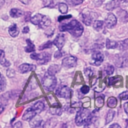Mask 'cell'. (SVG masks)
I'll return each mask as SVG.
<instances>
[{
  "instance_id": "cell-1",
  "label": "cell",
  "mask_w": 128,
  "mask_h": 128,
  "mask_svg": "<svg viewBox=\"0 0 128 128\" xmlns=\"http://www.w3.org/2000/svg\"><path fill=\"white\" fill-rule=\"evenodd\" d=\"M60 32H68L72 36L76 38L82 36L84 32V28L77 20H73L68 24H62L59 26Z\"/></svg>"
},
{
  "instance_id": "cell-2",
  "label": "cell",
  "mask_w": 128,
  "mask_h": 128,
  "mask_svg": "<svg viewBox=\"0 0 128 128\" xmlns=\"http://www.w3.org/2000/svg\"><path fill=\"white\" fill-rule=\"evenodd\" d=\"M94 116L90 110L80 108L76 112L75 118V123L78 126L84 124V126H88L92 122Z\"/></svg>"
},
{
  "instance_id": "cell-3",
  "label": "cell",
  "mask_w": 128,
  "mask_h": 128,
  "mask_svg": "<svg viewBox=\"0 0 128 128\" xmlns=\"http://www.w3.org/2000/svg\"><path fill=\"white\" fill-rule=\"evenodd\" d=\"M30 20L32 24L38 26L41 28H46L51 24L50 20L48 16L40 14H36Z\"/></svg>"
},
{
  "instance_id": "cell-4",
  "label": "cell",
  "mask_w": 128,
  "mask_h": 128,
  "mask_svg": "<svg viewBox=\"0 0 128 128\" xmlns=\"http://www.w3.org/2000/svg\"><path fill=\"white\" fill-rule=\"evenodd\" d=\"M57 83L55 75L46 73L42 80V84L44 90L47 91H52L56 88Z\"/></svg>"
},
{
  "instance_id": "cell-5",
  "label": "cell",
  "mask_w": 128,
  "mask_h": 128,
  "mask_svg": "<svg viewBox=\"0 0 128 128\" xmlns=\"http://www.w3.org/2000/svg\"><path fill=\"white\" fill-rule=\"evenodd\" d=\"M30 57L32 59L36 60L39 64H45L49 62L51 59V55L46 52L39 54L33 52L30 54Z\"/></svg>"
},
{
  "instance_id": "cell-6",
  "label": "cell",
  "mask_w": 128,
  "mask_h": 128,
  "mask_svg": "<svg viewBox=\"0 0 128 128\" xmlns=\"http://www.w3.org/2000/svg\"><path fill=\"white\" fill-rule=\"evenodd\" d=\"M55 94L58 97L68 99L72 96V90L66 86H62L56 90Z\"/></svg>"
},
{
  "instance_id": "cell-7",
  "label": "cell",
  "mask_w": 128,
  "mask_h": 128,
  "mask_svg": "<svg viewBox=\"0 0 128 128\" xmlns=\"http://www.w3.org/2000/svg\"><path fill=\"white\" fill-rule=\"evenodd\" d=\"M96 14L92 12H86L82 14V22L86 26H90L97 18Z\"/></svg>"
},
{
  "instance_id": "cell-8",
  "label": "cell",
  "mask_w": 128,
  "mask_h": 128,
  "mask_svg": "<svg viewBox=\"0 0 128 128\" xmlns=\"http://www.w3.org/2000/svg\"><path fill=\"white\" fill-rule=\"evenodd\" d=\"M77 64V58L76 57L70 56L64 58L62 62L63 67L66 68H72L76 66Z\"/></svg>"
},
{
  "instance_id": "cell-9",
  "label": "cell",
  "mask_w": 128,
  "mask_h": 128,
  "mask_svg": "<svg viewBox=\"0 0 128 128\" xmlns=\"http://www.w3.org/2000/svg\"><path fill=\"white\" fill-rule=\"evenodd\" d=\"M92 64L98 66L102 62L104 59V54L99 51H96L92 55Z\"/></svg>"
},
{
  "instance_id": "cell-10",
  "label": "cell",
  "mask_w": 128,
  "mask_h": 128,
  "mask_svg": "<svg viewBox=\"0 0 128 128\" xmlns=\"http://www.w3.org/2000/svg\"><path fill=\"white\" fill-rule=\"evenodd\" d=\"M124 3H128V0H112L106 4V8L108 10H112Z\"/></svg>"
},
{
  "instance_id": "cell-11",
  "label": "cell",
  "mask_w": 128,
  "mask_h": 128,
  "mask_svg": "<svg viewBox=\"0 0 128 128\" xmlns=\"http://www.w3.org/2000/svg\"><path fill=\"white\" fill-rule=\"evenodd\" d=\"M52 42L58 50H62L65 44L64 34H58L53 40Z\"/></svg>"
},
{
  "instance_id": "cell-12",
  "label": "cell",
  "mask_w": 128,
  "mask_h": 128,
  "mask_svg": "<svg viewBox=\"0 0 128 128\" xmlns=\"http://www.w3.org/2000/svg\"><path fill=\"white\" fill-rule=\"evenodd\" d=\"M114 60L115 64L118 67H124L128 66V54L116 56Z\"/></svg>"
},
{
  "instance_id": "cell-13",
  "label": "cell",
  "mask_w": 128,
  "mask_h": 128,
  "mask_svg": "<svg viewBox=\"0 0 128 128\" xmlns=\"http://www.w3.org/2000/svg\"><path fill=\"white\" fill-rule=\"evenodd\" d=\"M116 22L117 19L116 16L112 13L108 14L105 20L106 26L108 28H112L116 25Z\"/></svg>"
},
{
  "instance_id": "cell-14",
  "label": "cell",
  "mask_w": 128,
  "mask_h": 128,
  "mask_svg": "<svg viewBox=\"0 0 128 128\" xmlns=\"http://www.w3.org/2000/svg\"><path fill=\"white\" fill-rule=\"evenodd\" d=\"M36 69V66L33 64H22L18 66V70L21 74H25L30 71L34 70Z\"/></svg>"
},
{
  "instance_id": "cell-15",
  "label": "cell",
  "mask_w": 128,
  "mask_h": 128,
  "mask_svg": "<svg viewBox=\"0 0 128 128\" xmlns=\"http://www.w3.org/2000/svg\"><path fill=\"white\" fill-rule=\"evenodd\" d=\"M36 114H37L32 108H29L24 112L22 116V119L25 121H30Z\"/></svg>"
},
{
  "instance_id": "cell-16",
  "label": "cell",
  "mask_w": 128,
  "mask_h": 128,
  "mask_svg": "<svg viewBox=\"0 0 128 128\" xmlns=\"http://www.w3.org/2000/svg\"><path fill=\"white\" fill-rule=\"evenodd\" d=\"M42 122V118L37 114L29 121V124L32 128H36L40 126Z\"/></svg>"
},
{
  "instance_id": "cell-17",
  "label": "cell",
  "mask_w": 128,
  "mask_h": 128,
  "mask_svg": "<svg viewBox=\"0 0 128 128\" xmlns=\"http://www.w3.org/2000/svg\"><path fill=\"white\" fill-rule=\"evenodd\" d=\"M49 112L52 115L60 116L62 114V110L58 104H53L50 107Z\"/></svg>"
},
{
  "instance_id": "cell-18",
  "label": "cell",
  "mask_w": 128,
  "mask_h": 128,
  "mask_svg": "<svg viewBox=\"0 0 128 128\" xmlns=\"http://www.w3.org/2000/svg\"><path fill=\"white\" fill-rule=\"evenodd\" d=\"M8 31L10 36L13 38L17 36L19 34V29L17 25L15 24H14L9 26Z\"/></svg>"
},
{
  "instance_id": "cell-19",
  "label": "cell",
  "mask_w": 128,
  "mask_h": 128,
  "mask_svg": "<svg viewBox=\"0 0 128 128\" xmlns=\"http://www.w3.org/2000/svg\"><path fill=\"white\" fill-rule=\"evenodd\" d=\"M44 104L41 101H38L34 104L32 106V108L36 112L37 114L41 112L44 108Z\"/></svg>"
},
{
  "instance_id": "cell-20",
  "label": "cell",
  "mask_w": 128,
  "mask_h": 128,
  "mask_svg": "<svg viewBox=\"0 0 128 128\" xmlns=\"http://www.w3.org/2000/svg\"><path fill=\"white\" fill-rule=\"evenodd\" d=\"M58 120L56 118H51L48 120L44 124V128H54L56 126Z\"/></svg>"
},
{
  "instance_id": "cell-21",
  "label": "cell",
  "mask_w": 128,
  "mask_h": 128,
  "mask_svg": "<svg viewBox=\"0 0 128 128\" xmlns=\"http://www.w3.org/2000/svg\"><path fill=\"white\" fill-rule=\"evenodd\" d=\"M26 46L24 47V49L26 52H32L35 51L36 48L34 43L32 42L30 39H27L26 40Z\"/></svg>"
},
{
  "instance_id": "cell-22",
  "label": "cell",
  "mask_w": 128,
  "mask_h": 128,
  "mask_svg": "<svg viewBox=\"0 0 128 128\" xmlns=\"http://www.w3.org/2000/svg\"><path fill=\"white\" fill-rule=\"evenodd\" d=\"M60 70V66L56 64H53L50 65L48 69V72L50 74L55 75L56 73H58Z\"/></svg>"
},
{
  "instance_id": "cell-23",
  "label": "cell",
  "mask_w": 128,
  "mask_h": 128,
  "mask_svg": "<svg viewBox=\"0 0 128 128\" xmlns=\"http://www.w3.org/2000/svg\"><path fill=\"white\" fill-rule=\"evenodd\" d=\"M24 14L23 12L18 8H13L10 10V14L11 17L14 18H18Z\"/></svg>"
},
{
  "instance_id": "cell-24",
  "label": "cell",
  "mask_w": 128,
  "mask_h": 128,
  "mask_svg": "<svg viewBox=\"0 0 128 128\" xmlns=\"http://www.w3.org/2000/svg\"><path fill=\"white\" fill-rule=\"evenodd\" d=\"M0 64L2 66L4 67H8L10 66V62L8 60L5 58L4 52L2 50H0Z\"/></svg>"
},
{
  "instance_id": "cell-25",
  "label": "cell",
  "mask_w": 128,
  "mask_h": 128,
  "mask_svg": "<svg viewBox=\"0 0 128 128\" xmlns=\"http://www.w3.org/2000/svg\"><path fill=\"white\" fill-rule=\"evenodd\" d=\"M118 15L121 21L124 22H126L128 21V14L126 10L120 9L118 11Z\"/></svg>"
},
{
  "instance_id": "cell-26",
  "label": "cell",
  "mask_w": 128,
  "mask_h": 128,
  "mask_svg": "<svg viewBox=\"0 0 128 128\" xmlns=\"http://www.w3.org/2000/svg\"><path fill=\"white\" fill-rule=\"evenodd\" d=\"M117 48L120 50H126L128 49V38L118 42Z\"/></svg>"
},
{
  "instance_id": "cell-27",
  "label": "cell",
  "mask_w": 128,
  "mask_h": 128,
  "mask_svg": "<svg viewBox=\"0 0 128 128\" xmlns=\"http://www.w3.org/2000/svg\"><path fill=\"white\" fill-rule=\"evenodd\" d=\"M117 104V100L114 96L110 97L107 100V105L110 108H114Z\"/></svg>"
},
{
  "instance_id": "cell-28",
  "label": "cell",
  "mask_w": 128,
  "mask_h": 128,
  "mask_svg": "<svg viewBox=\"0 0 128 128\" xmlns=\"http://www.w3.org/2000/svg\"><path fill=\"white\" fill-rule=\"evenodd\" d=\"M106 46L108 49L115 48L118 47V42L114 40H111L108 38H107L106 40Z\"/></svg>"
},
{
  "instance_id": "cell-29",
  "label": "cell",
  "mask_w": 128,
  "mask_h": 128,
  "mask_svg": "<svg viewBox=\"0 0 128 128\" xmlns=\"http://www.w3.org/2000/svg\"><path fill=\"white\" fill-rule=\"evenodd\" d=\"M115 112L112 110H108L106 118V124L110 122L114 118Z\"/></svg>"
},
{
  "instance_id": "cell-30",
  "label": "cell",
  "mask_w": 128,
  "mask_h": 128,
  "mask_svg": "<svg viewBox=\"0 0 128 128\" xmlns=\"http://www.w3.org/2000/svg\"><path fill=\"white\" fill-rule=\"evenodd\" d=\"M56 0H43L42 4L44 7L53 8L56 6Z\"/></svg>"
},
{
  "instance_id": "cell-31",
  "label": "cell",
  "mask_w": 128,
  "mask_h": 128,
  "mask_svg": "<svg viewBox=\"0 0 128 128\" xmlns=\"http://www.w3.org/2000/svg\"><path fill=\"white\" fill-rule=\"evenodd\" d=\"M104 25V22L102 20H96L93 23V28L96 31H100L102 30Z\"/></svg>"
},
{
  "instance_id": "cell-32",
  "label": "cell",
  "mask_w": 128,
  "mask_h": 128,
  "mask_svg": "<svg viewBox=\"0 0 128 128\" xmlns=\"http://www.w3.org/2000/svg\"><path fill=\"white\" fill-rule=\"evenodd\" d=\"M58 6L59 10L62 14H65L67 13L68 11V6L66 4L63 2H61L58 4Z\"/></svg>"
},
{
  "instance_id": "cell-33",
  "label": "cell",
  "mask_w": 128,
  "mask_h": 128,
  "mask_svg": "<svg viewBox=\"0 0 128 128\" xmlns=\"http://www.w3.org/2000/svg\"><path fill=\"white\" fill-rule=\"evenodd\" d=\"M104 104V98L101 96H98L95 100V104L98 108H102Z\"/></svg>"
},
{
  "instance_id": "cell-34",
  "label": "cell",
  "mask_w": 128,
  "mask_h": 128,
  "mask_svg": "<svg viewBox=\"0 0 128 128\" xmlns=\"http://www.w3.org/2000/svg\"><path fill=\"white\" fill-rule=\"evenodd\" d=\"M53 42L50 40L46 42L44 44H42L38 48V50H42L46 48H50L52 46Z\"/></svg>"
},
{
  "instance_id": "cell-35",
  "label": "cell",
  "mask_w": 128,
  "mask_h": 128,
  "mask_svg": "<svg viewBox=\"0 0 128 128\" xmlns=\"http://www.w3.org/2000/svg\"><path fill=\"white\" fill-rule=\"evenodd\" d=\"M0 91L2 92L6 89V78L4 76L1 74H0Z\"/></svg>"
},
{
  "instance_id": "cell-36",
  "label": "cell",
  "mask_w": 128,
  "mask_h": 128,
  "mask_svg": "<svg viewBox=\"0 0 128 128\" xmlns=\"http://www.w3.org/2000/svg\"><path fill=\"white\" fill-rule=\"evenodd\" d=\"M38 87V84L36 81L35 80H30V82L29 83V84L28 87V90H34L36 88Z\"/></svg>"
},
{
  "instance_id": "cell-37",
  "label": "cell",
  "mask_w": 128,
  "mask_h": 128,
  "mask_svg": "<svg viewBox=\"0 0 128 128\" xmlns=\"http://www.w3.org/2000/svg\"><path fill=\"white\" fill-rule=\"evenodd\" d=\"M84 74L86 77L90 78L94 74L93 70L90 67L86 68L84 70Z\"/></svg>"
},
{
  "instance_id": "cell-38",
  "label": "cell",
  "mask_w": 128,
  "mask_h": 128,
  "mask_svg": "<svg viewBox=\"0 0 128 128\" xmlns=\"http://www.w3.org/2000/svg\"><path fill=\"white\" fill-rule=\"evenodd\" d=\"M66 1L70 6H74L82 4L84 0H66Z\"/></svg>"
},
{
  "instance_id": "cell-39",
  "label": "cell",
  "mask_w": 128,
  "mask_h": 128,
  "mask_svg": "<svg viewBox=\"0 0 128 128\" xmlns=\"http://www.w3.org/2000/svg\"><path fill=\"white\" fill-rule=\"evenodd\" d=\"M114 68L112 65H108L104 68L105 72L108 75L112 74L114 73Z\"/></svg>"
},
{
  "instance_id": "cell-40",
  "label": "cell",
  "mask_w": 128,
  "mask_h": 128,
  "mask_svg": "<svg viewBox=\"0 0 128 128\" xmlns=\"http://www.w3.org/2000/svg\"><path fill=\"white\" fill-rule=\"evenodd\" d=\"M6 74L8 78H14V76H15V71L13 69H12V68H8L6 70Z\"/></svg>"
},
{
  "instance_id": "cell-41",
  "label": "cell",
  "mask_w": 128,
  "mask_h": 128,
  "mask_svg": "<svg viewBox=\"0 0 128 128\" xmlns=\"http://www.w3.org/2000/svg\"><path fill=\"white\" fill-rule=\"evenodd\" d=\"M90 89V88L88 86L86 85H84L81 87V88L80 89V91L82 94H88L89 92Z\"/></svg>"
},
{
  "instance_id": "cell-42",
  "label": "cell",
  "mask_w": 128,
  "mask_h": 128,
  "mask_svg": "<svg viewBox=\"0 0 128 128\" xmlns=\"http://www.w3.org/2000/svg\"><path fill=\"white\" fill-rule=\"evenodd\" d=\"M119 98L122 100H126L128 99V91H125L119 95Z\"/></svg>"
},
{
  "instance_id": "cell-43",
  "label": "cell",
  "mask_w": 128,
  "mask_h": 128,
  "mask_svg": "<svg viewBox=\"0 0 128 128\" xmlns=\"http://www.w3.org/2000/svg\"><path fill=\"white\" fill-rule=\"evenodd\" d=\"M119 78L118 77H111L108 78L109 85H112L118 81Z\"/></svg>"
},
{
  "instance_id": "cell-44",
  "label": "cell",
  "mask_w": 128,
  "mask_h": 128,
  "mask_svg": "<svg viewBox=\"0 0 128 128\" xmlns=\"http://www.w3.org/2000/svg\"><path fill=\"white\" fill-rule=\"evenodd\" d=\"M62 56V53L61 52V50H58L54 54V58L56 59L60 58Z\"/></svg>"
},
{
  "instance_id": "cell-45",
  "label": "cell",
  "mask_w": 128,
  "mask_h": 128,
  "mask_svg": "<svg viewBox=\"0 0 128 128\" xmlns=\"http://www.w3.org/2000/svg\"><path fill=\"white\" fill-rule=\"evenodd\" d=\"M72 17V15L69 14V15H66V16H58V22H60L64 20L65 19H67V18H70Z\"/></svg>"
},
{
  "instance_id": "cell-46",
  "label": "cell",
  "mask_w": 128,
  "mask_h": 128,
  "mask_svg": "<svg viewBox=\"0 0 128 128\" xmlns=\"http://www.w3.org/2000/svg\"><path fill=\"white\" fill-rule=\"evenodd\" d=\"M12 127L14 128H22V123L20 121H18L17 122H16L14 126H12Z\"/></svg>"
},
{
  "instance_id": "cell-47",
  "label": "cell",
  "mask_w": 128,
  "mask_h": 128,
  "mask_svg": "<svg viewBox=\"0 0 128 128\" xmlns=\"http://www.w3.org/2000/svg\"><path fill=\"white\" fill-rule=\"evenodd\" d=\"M30 32V28H29V27L28 26H24L22 30V33L24 34H27L28 33V32Z\"/></svg>"
},
{
  "instance_id": "cell-48",
  "label": "cell",
  "mask_w": 128,
  "mask_h": 128,
  "mask_svg": "<svg viewBox=\"0 0 128 128\" xmlns=\"http://www.w3.org/2000/svg\"><path fill=\"white\" fill-rule=\"evenodd\" d=\"M124 111H125L126 114L128 116V102H126L124 104Z\"/></svg>"
},
{
  "instance_id": "cell-49",
  "label": "cell",
  "mask_w": 128,
  "mask_h": 128,
  "mask_svg": "<svg viewBox=\"0 0 128 128\" xmlns=\"http://www.w3.org/2000/svg\"><path fill=\"white\" fill-rule=\"evenodd\" d=\"M110 128H120V126L116 123H114L112 124H111L110 126H109Z\"/></svg>"
},
{
  "instance_id": "cell-50",
  "label": "cell",
  "mask_w": 128,
  "mask_h": 128,
  "mask_svg": "<svg viewBox=\"0 0 128 128\" xmlns=\"http://www.w3.org/2000/svg\"><path fill=\"white\" fill-rule=\"evenodd\" d=\"M24 4H28L30 0H18Z\"/></svg>"
},
{
  "instance_id": "cell-51",
  "label": "cell",
  "mask_w": 128,
  "mask_h": 128,
  "mask_svg": "<svg viewBox=\"0 0 128 128\" xmlns=\"http://www.w3.org/2000/svg\"><path fill=\"white\" fill-rule=\"evenodd\" d=\"M4 4V0H0V7L1 8Z\"/></svg>"
}]
</instances>
